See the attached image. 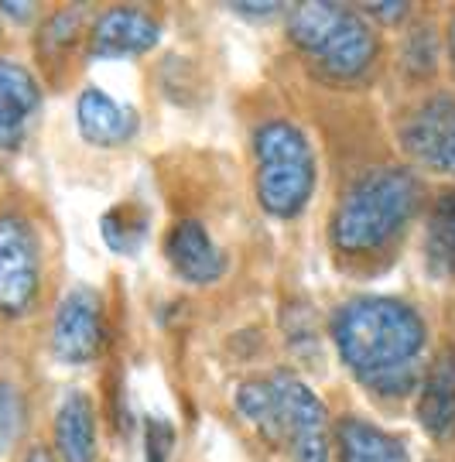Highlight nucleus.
Segmentation results:
<instances>
[{"label":"nucleus","mask_w":455,"mask_h":462,"mask_svg":"<svg viewBox=\"0 0 455 462\" xmlns=\"http://www.w3.org/2000/svg\"><path fill=\"white\" fill-rule=\"evenodd\" d=\"M24 418H28L24 394L17 391L14 383L0 380V456L14 448V442L24 431Z\"/></svg>","instance_id":"obj_18"},{"label":"nucleus","mask_w":455,"mask_h":462,"mask_svg":"<svg viewBox=\"0 0 455 462\" xmlns=\"http://www.w3.org/2000/svg\"><path fill=\"white\" fill-rule=\"evenodd\" d=\"M315 151L292 120H264L254 131V189L264 213L294 219L315 192Z\"/></svg>","instance_id":"obj_4"},{"label":"nucleus","mask_w":455,"mask_h":462,"mask_svg":"<svg viewBox=\"0 0 455 462\" xmlns=\"http://www.w3.org/2000/svg\"><path fill=\"white\" fill-rule=\"evenodd\" d=\"M277 7L281 4H233V11H240V14H271Z\"/></svg>","instance_id":"obj_22"},{"label":"nucleus","mask_w":455,"mask_h":462,"mask_svg":"<svg viewBox=\"0 0 455 462\" xmlns=\"http://www.w3.org/2000/svg\"><path fill=\"white\" fill-rule=\"evenodd\" d=\"M147 226H151V213L141 202H120L99 219V233H103L107 247L124 257L141 250V244L147 240Z\"/></svg>","instance_id":"obj_17"},{"label":"nucleus","mask_w":455,"mask_h":462,"mask_svg":"<svg viewBox=\"0 0 455 462\" xmlns=\"http://www.w3.org/2000/svg\"><path fill=\"white\" fill-rule=\"evenodd\" d=\"M42 291V244L32 219L0 213V315L21 319L34 309Z\"/></svg>","instance_id":"obj_6"},{"label":"nucleus","mask_w":455,"mask_h":462,"mask_svg":"<svg viewBox=\"0 0 455 462\" xmlns=\"http://www.w3.org/2000/svg\"><path fill=\"white\" fill-rule=\"evenodd\" d=\"M342 366L376 397H407L424 377L428 326L407 301L359 295L342 301L329 319Z\"/></svg>","instance_id":"obj_1"},{"label":"nucleus","mask_w":455,"mask_h":462,"mask_svg":"<svg viewBox=\"0 0 455 462\" xmlns=\"http://www.w3.org/2000/svg\"><path fill=\"white\" fill-rule=\"evenodd\" d=\"M418 421L432 439H445L455 431V349L445 346L435 353L432 366L422 377Z\"/></svg>","instance_id":"obj_13"},{"label":"nucleus","mask_w":455,"mask_h":462,"mask_svg":"<svg viewBox=\"0 0 455 462\" xmlns=\"http://www.w3.org/2000/svg\"><path fill=\"white\" fill-rule=\"evenodd\" d=\"M175 448V425L168 418H151L144 429V456L147 462H168Z\"/></svg>","instance_id":"obj_20"},{"label":"nucleus","mask_w":455,"mask_h":462,"mask_svg":"<svg viewBox=\"0 0 455 462\" xmlns=\"http://www.w3.org/2000/svg\"><path fill=\"white\" fill-rule=\"evenodd\" d=\"M237 411L292 462H329L332 456V429L322 397L292 370L244 380L237 387Z\"/></svg>","instance_id":"obj_2"},{"label":"nucleus","mask_w":455,"mask_h":462,"mask_svg":"<svg viewBox=\"0 0 455 462\" xmlns=\"http://www.w3.org/2000/svg\"><path fill=\"white\" fill-rule=\"evenodd\" d=\"M0 11H7V14L17 17V21H24L28 11H34V4H0Z\"/></svg>","instance_id":"obj_23"},{"label":"nucleus","mask_w":455,"mask_h":462,"mask_svg":"<svg viewBox=\"0 0 455 462\" xmlns=\"http://www.w3.org/2000/svg\"><path fill=\"white\" fill-rule=\"evenodd\" d=\"M288 38L332 79H359L376 59L374 28L342 4L309 0L288 14Z\"/></svg>","instance_id":"obj_5"},{"label":"nucleus","mask_w":455,"mask_h":462,"mask_svg":"<svg viewBox=\"0 0 455 462\" xmlns=\"http://www.w3.org/2000/svg\"><path fill=\"white\" fill-rule=\"evenodd\" d=\"M449 59H452V66H455V17L449 21Z\"/></svg>","instance_id":"obj_25"},{"label":"nucleus","mask_w":455,"mask_h":462,"mask_svg":"<svg viewBox=\"0 0 455 462\" xmlns=\"http://www.w3.org/2000/svg\"><path fill=\"white\" fill-rule=\"evenodd\" d=\"M367 11H370V14H376V17H387V21H394V17H404L407 4H370Z\"/></svg>","instance_id":"obj_21"},{"label":"nucleus","mask_w":455,"mask_h":462,"mask_svg":"<svg viewBox=\"0 0 455 462\" xmlns=\"http://www.w3.org/2000/svg\"><path fill=\"white\" fill-rule=\"evenodd\" d=\"M82 24V7H62L59 14L49 17V24L42 28V51L51 49H69L79 34Z\"/></svg>","instance_id":"obj_19"},{"label":"nucleus","mask_w":455,"mask_h":462,"mask_svg":"<svg viewBox=\"0 0 455 462\" xmlns=\"http://www.w3.org/2000/svg\"><path fill=\"white\" fill-rule=\"evenodd\" d=\"M422 179L411 168L363 171L342 192L332 213V247L349 257H370L387 250L422 206Z\"/></svg>","instance_id":"obj_3"},{"label":"nucleus","mask_w":455,"mask_h":462,"mask_svg":"<svg viewBox=\"0 0 455 462\" xmlns=\"http://www.w3.org/2000/svg\"><path fill=\"white\" fill-rule=\"evenodd\" d=\"M332 435L339 462H411L407 446L397 435L376 429L363 418H339Z\"/></svg>","instance_id":"obj_15"},{"label":"nucleus","mask_w":455,"mask_h":462,"mask_svg":"<svg viewBox=\"0 0 455 462\" xmlns=\"http://www.w3.org/2000/svg\"><path fill=\"white\" fill-rule=\"evenodd\" d=\"M107 343L103 329V298L89 284H76L65 291L55 322H51V353L69 366L93 364Z\"/></svg>","instance_id":"obj_7"},{"label":"nucleus","mask_w":455,"mask_h":462,"mask_svg":"<svg viewBox=\"0 0 455 462\" xmlns=\"http://www.w3.org/2000/svg\"><path fill=\"white\" fill-rule=\"evenodd\" d=\"M164 257L172 271L189 284H216L227 274V254L195 219H179L164 236Z\"/></svg>","instance_id":"obj_10"},{"label":"nucleus","mask_w":455,"mask_h":462,"mask_svg":"<svg viewBox=\"0 0 455 462\" xmlns=\"http://www.w3.org/2000/svg\"><path fill=\"white\" fill-rule=\"evenodd\" d=\"M162 24L141 7H110L89 32V59H137L158 45Z\"/></svg>","instance_id":"obj_9"},{"label":"nucleus","mask_w":455,"mask_h":462,"mask_svg":"<svg viewBox=\"0 0 455 462\" xmlns=\"http://www.w3.org/2000/svg\"><path fill=\"white\" fill-rule=\"evenodd\" d=\"M42 110V86L32 69L0 55V151H17Z\"/></svg>","instance_id":"obj_11"},{"label":"nucleus","mask_w":455,"mask_h":462,"mask_svg":"<svg viewBox=\"0 0 455 462\" xmlns=\"http://www.w3.org/2000/svg\"><path fill=\"white\" fill-rule=\"evenodd\" d=\"M24 462H55V456H51L45 446H34L28 456H24Z\"/></svg>","instance_id":"obj_24"},{"label":"nucleus","mask_w":455,"mask_h":462,"mask_svg":"<svg viewBox=\"0 0 455 462\" xmlns=\"http://www.w3.org/2000/svg\"><path fill=\"white\" fill-rule=\"evenodd\" d=\"M401 148L428 171L455 175V97H428L401 124Z\"/></svg>","instance_id":"obj_8"},{"label":"nucleus","mask_w":455,"mask_h":462,"mask_svg":"<svg viewBox=\"0 0 455 462\" xmlns=\"http://www.w3.org/2000/svg\"><path fill=\"white\" fill-rule=\"evenodd\" d=\"M76 127L82 141L93 148H124L134 141V134L141 127L134 106H120L110 93H103L99 86H89L79 93L76 103Z\"/></svg>","instance_id":"obj_12"},{"label":"nucleus","mask_w":455,"mask_h":462,"mask_svg":"<svg viewBox=\"0 0 455 462\" xmlns=\"http://www.w3.org/2000/svg\"><path fill=\"white\" fill-rule=\"evenodd\" d=\"M55 452L62 462H97V408L82 391H69L55 411Z\"/></svg>","instance_id":"obj_14"},{"label":"nucleus","mask_w":455,"mask_h":462,"mask_svg":"<svg viewBox=\"0 0 455 462\" xmlns=\"http://www.w3.org/2000/svg\"><path fill=\"white\" fill-rule=\"evenodd\" d=\"M424 271L435 281L455 278V189L435 196L424 223Z\"/></svg>","instance_id":"obj_16"}]
</instances>
